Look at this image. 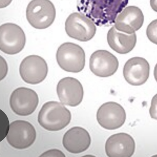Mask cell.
<instances>
[{
	"label": "cell",
	"mask_w": 157,
	"mask_h": 157,
	"mask_svg": "<svg viewBox=\"0 0 157 157\" xmlns=\"http://www.w3.org/2000/svg\"><path fill=\"white\" fill-rule=\"evenodd\" d=\"M129 0H78L77 10L98 26L115 24L119 14L127 6Z\"/></svg>",
	"instance_id": "1"
},
{
	"label": "cell",
	"mask_w": 157,
	"mask_h": 157,
	"mask_svg": "<svg viewBox=\"0 0 157 157\" xmlns=\"http://www.w3.org/2000/svg\"><path fill=\"white\" fill-rule=\"evenodd\" d=\"M61 102L51 101L42 106L38 122L45 129L55 132L65 128L71 121V113Z\"/></svg>",
	"instance_id": "2"
},
{
	"label": "cell",
	"mask_w": 157,
	"mask_h": 157,
	"mask_svg": "<svg viewBox=\"0 0 157 157\" xmlns=\"http://www.w3.org/2000/svg\"><path fill=\"white\" fill-rule=\"evenodd\" d=\"M57 62L65 71L77 73L85 65V53L77 44L67 42L62 44L56 52Z\"/></svg>",
	"instance_id": "3"
},
{
	"label": "cell",
	"mask_w": 157,
	"mask_h": 157,
	"mask_svg": "<svg viewBox=\"0 0 157 157\" xmlns=\"http://www.w3.org/2000/svg\"><path fill=\"white\" fill-rule=\"evenodd\" d=\"M56 10L49 0H32L26 9V18L29 24L36 29H45L53 24Z\"/></svg>",
	"instance_id": "4"
},
{
	"label": "cell",
	"mask_w": 157,
	"mask_h": 157,
	"mask_svg": "<svg viewBox=\"0 0 157 157\" xmlns=\"http://www.w3.org/2000/svg\"><path fill=\"white\" fill-rule=\"evenodd\" d=\"M26 44L23 30L17 24L7 23L0 26V49L8 55L22 51Z\"/></svg>",
	"instance_id": "5"
},
{
	"label": "cell",
	"mask_w": 157,
	"mask_h": 157,
	"mask_svg": "<svg viewBox=\"0 0 157 157\" xmlns=\"http://www.w3.org/2000/svg\"><path fill=\"white\" fill-rule=\"evenodd\" d=\"M68 36L81 42H87L93 38L96 27L93 21L82 13H71L65 22Z\"/></svg>",
	"instance_id": "6"
},
{
	"label": "cell",
	"mask_w": 157,
	"mask_h": 157,
	"mask_svg": "<svg viewBox=\"0 0 157 157\" xmlns=\"http://www.w3.org/2000/svg\"><path fill=\"white\" fill-rule=\"evenodd\" d=\"M36 137V130L31 123L26 121H16L10 124L6 139L13 148L24 149L31 146Z\"/></svg>",
	"instance_id": "7"
},
{
	"label": "cell",
	"mask_w": 157,
	"mask_h": 157,
	"mask_svg": "<svg viewBox=\"0 0 157 157\" xmlns=\"http://www.w3.org/2000/svg\"><path fill=\"white\" fill-rule=\"evenodd\" d=\"M39 103L38 95L34 90L29 88L19 87L12 92L10 99L11 109L21 116L33 113Z\"/></svg>",
	"instance_id": "8"
},
{
	"label": "cell",
	"mask_w": 157,
	"mask_h": 157,
	"mask_svg": "<svg viewBox=\"0 0 157 157\" xmlns=\"http://www.w3.org/2000/svg\"><path fill=\"white\" fill-rule=\"evenodd\" d=\"M19 71L21 77L25 82L36 85L46 78L48 68L44 59L38 55H29L22 60Z\"/></svg>",
	"instance_id": "9"
},
{
	"label": "cell",
	"mask_w": 157,
	"mask_h": 157,
	"mask_svg": "<svg viewBox=\"0 0 157 157\" xmlns=\"http://www.w3.org/2000/svg\"><path fill=\"white\" fill-rule=\"evenodd\" d=\"M97 121L102 128L115 130L124 124L126 113L120 104L113 101L106 102L99 108L97 112Z\"/></svg>",
	"instance_id": "10"
},
{
	"label": "cell",
	"mask_w": 157,
	"mask_h": 157,
	"mask_svg": "<svg viewBox=\"0 0 157 157\" xmlns=\"http://www.w3.org/2000/svg\"><path fill=\"white\" fill-rule=\"evenodd\" d=\"M56 91L60 102L71 107L80 104L84 96L82 85L73 77H65L59 80L57 85Z\"/></svg>",
	"instance_id": "11"
},
{
	"label": "cell",
	"mask_w": 157,
	"mask_h": 157,
	"mask_svg": "<svg viewBox=\"0 0 157 157\" xmlns=\"http://www.w3.org/2000/svg\"><path fill=\"white\" fill-rule=\"evenodd\" d=\"M119 62L117 57L106 50H98L90 56V68L94 75L100 77H108L117 71Z\"/></svg>",
	"instance_id": "12"
},
{
	"label": "cell",
	"mask_w": 157,
	"mask_h": 157,
	"mask_svg": "<svg viewBox=\"0 0 157 157\" xmlns=\"http://www.w3.org/2000/svg\"><path fill=\"white\" fill-rule=\"evenodd\" d=\"M150 74V65L146 59L135 57L124 64L123 75L126 82L132 86H140L146 82Z\"/></svg>",
	"instance_id": "13"
},
{
	"label": "cell",
	"mask_w": 157,
	"mask_h": 157,
	"mask_svg": "<svg viewBox=\"0 0 157 157\" xmlns=\"http://www.w3.org/2000/svg\"><path fill=\"white\" fill-rule=\"evenodd\" d=\"M136 144L128 133H116L108 138L105 144L106 155L109 157H130L135 151Z\"/></svg>",
	"instance_id": "14"
},
{
	"label": "cell",
	"mask_w": 157,
	"mask_h": 157,
	"mask_svg": "<svg viewBox=\"0 0 157 157\" xmlns=\"http://www.w3.org/2000/svg\"><path fill=\"white\" fill-rule=\"evenodd\" d=\"M144 22V15L140 9L136 6H128L117 16L114 26L119 31L131 34L138 31Z\"/></svg>",
	"instance_id": "15"
},
{
	"label": "cell",
	"mask_w": 157,
	"mask_h": 157,
	"mask_svg": "<svg viewBox=\"0 0 157 157\" xmlns=\"http://www.w3.org/2000/svg\"><path fill=\"white\" fill-rule=\"evenodd\" d=\"M63 144L66 150L72 154H79L89 148L91 144L90 133L85 129L74 127L65 133Z\"/></svg>",
	"instance_id": "16"
},
{
	"label": "cell",
	"mask_w": 157,
	"mask_h": 157,
	"mask_svg": "<svg viewBox=\"0 0 157 157\" xmlns=\"http://www.w3.org/2000/svg\"><path fill=\"white\" fill-rule=\"evenodd\" d=\"M107 42L114 51L120 54H126L135 47L137 36L135 33L129 34L119 31L113 26L108 31Z\"/></svg>",
	"instance_id": "17"
},
{
	"label": "cell",
	"mask_w": 157,
	"mask_h": 157,
	"mask_svg": "<svg viewBox=\"0 0 157 157\" xmlns=\"http://www.w3.org/2000/svg\"><path fill=\"white\" fill-rule=\"evenodd\" d=\"M146 34L150 42L157 45V19L149 24L147 28Z\"/></svg>",
	"instance_id": "18"
},
{
	"label": "cell",
	"mask_w": 157,
	"mask_h": 157,
	"mask_svg": "<svg viewBox=\"0 0 157 157\" xmlns=\"http://www.w3.org/2000/svg\"><path fill=\"white\" fill-rule=\"evenodd\" d=\"M149 113L152 118L157 120V94L152 99Z\"/></svg>",
	"instance_id": "19"
},
{
	"label": "cell",
	"mask_w": 157,
	"mask_h": 157,
	"mask_svg": "<svg viewBox=\"0 0 157 157\" xmlns=\"http://www.w3.org/2000/svg\"><path fill=\"white\" fill-rule=\"evenodd\" d=\"M40 157H65V155L60 150L54 149H51V150H48L47 151L45 152L40 155Z\"/></svg>",
	"instance_id": "20"
},
{
	"label": "cell",
	"mask_w": 157,
	"mask_h": 157,
	"mask_svg": "<svg viewBox=\"0 0 157 157\" xmlns=\"http://www.w3.org/2000/svg\"><path fill=\"white\" fill-rule=\"evenodd\" d=\"M8 71L7 63L3 57L1 56V80L3 79L7 75Z\"/></svg>",
	"instance_id": "21"
},
{
	"label": "cell",
	"mask_w": 157,
	"mask_h": 157,
	"mask_svg": "<svg viewBox=\"0 0 157 157\" xmlns=\"http://www.w3.org/2000/svg\"><path fill=\"white\" fill-rule=\"evenodd\" d=\"M12 0H1L0 3V7L1 9L6 7L11 3Z\"/></svg>",
	"instance_id": "22"
},
{
	"label": "cell",
	"mask_w": 157,
	"mask_h": 157,
	"mask_svg": "<svg viewBox=\"0 0 157 157\" xmlns=\"http://www.w3.org/2000/svg\"><path fill=\"white\" fill-rule=\"evenodd\" d=\"M150 6L152 10L157 12V0H150Z\"/></svg>",
	"instance_id": "23"
},
{
	"label": "cell",
	"mask_w": 157,
	"mask_h": 157,
	"mask_svg": "<svg viewBox=\"0 0 157 157\" xmlns=\"http://www.w3.org/2000/svg\"><path fill=\"white\" fill-rule=\"evenodd\" d=\"M154 77L155 78L156 82H157V64L155 65V70H154Z\"/></svg>",
	"instance_id": "24"
}]
</instances>
